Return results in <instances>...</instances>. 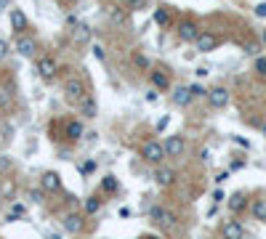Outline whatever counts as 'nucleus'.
I'll return each mask as SVG.
<instances>
[{"label": "nucleus", "mask_w": 266, "mask_h": 239, "mask_svg": "<svg viewBox=\"0 0 266 239\" xmlns=\"http://www.w3.org/2000/svg\"><path fill=\"white\" fill-rule=\"evenodd\" d=\"M165 152H168V157H181V154L186 152V141L181 138V135H168L165 138Z\"/></svg>", "instance_id": "obj_7"}, {"label": "nucleus", "mask_w": 266, "mask_h": 239, "mask_svg": "<svg viewBox=\"0 0 266 239\" xmlns=\"http://www.w3.org/2000/svg\"><path fill=\"white\" fill-rule=\"evenodd\" d=\"M154 184L160 186V189H168V186H173V181H176V170H171V167H160L154 170Z\"/></svg>", "instance_id": "obj_8"}, {"label": "nucleus", "mask_w": 266, "mask_h": 239, "mask_svg": "<svg viewBox=\"0 0 266 239\" xmlns=\"http://www.w3.org/2000/svg\"><path fill=\"white\" fill-rule=\"evenodd\" d=\"M64 231H69V234H80V231H83V215H77V212H67V215H64Z\"/></svg>", "instance_id": "obj_15"}, {"label": "nucleus", "mask_w": 266, "mask_h": 239, "mask_svg": "<svg viewBox=\"0 0 266 239\" xmlns=\"http://www.w3.org/2000/svg\"><path fill=\"white\" fill-rule=\"evenodd\" d=\"M261 43H264V45H266V29H264V32H261Z\"/></svg>", "instance_id": "obj_40"}, {"label": "nucleus", "mask_w": 266, "mask_h": 239, "mask_svg": "<svg viewBox=\"0 0 266 239\" xmlns=\"http://www.w3.org/2000/svg\"><path fill=\"white\" fill-rule=\"evenodd\" d=\"M197 51H203V53H210V51H216L218 48V37L213 35V32H200V37H197Z\"/></svg>", "instance_id": "obj_10"}, {"label": "nucleus", "mask_w": 266, "mask_h": 239, "mask_svg": "<svg viewBox=\"0 0 266 239\" xmlns=\"http://www.w3.org/2000/svg\"><path fill=\"white\" fill-rule=\"evenodd\" d=\"M253 215H256V221H266V199L253 202Z\"/></svg>", "instance_id": "obj_22"}, {"label": "nucleus", "mask_w": 266, "mask_h": 239, "mask_svg": "<svg viewBox=\"0 0 266 239\" xmlns=\"http://www.w3.org/2000/svg\"><path fill=\"white\" fill-rule=\"evenodd\" d=\"M213 199H216V202H224L226 197H224V191H216V194H213Z\"/></svg>", "instance_id": "obj_37"}, {"label": "nucleus", "mask_w": 266, "mask_h": 239, "mask_svg": "<svg viewBox=\"0 0 266 239\" xmlns=\"http://www.w3.org/2000/svg\"><path fill=\"white\" fill-rule=\"evenodd\" d=\"M125 5H128V11H141L147 5V0H125Z\"/></svg>", "instance_id": "obj_26"}, {"label": "nucleus", "mask_w": 266, "mask_h": 239, "mask_svg": "<svg viewBox=\"0 0 266 239\" xmlns=\"http://www.w3.org/2000/svg\"><path fill=\"white\" fill-rule=\"evenodd\" d=\"M229 210L232 212H242L245 210V194H242V191H237V194L229 197Z\"/></svg>", "instance_id": "obj_20"}, {"label": "nucleus", "mask_w": 266, "mask_h": 239, "mask_svg": "<svg viewBox=\"0 0 266 239\" xmlns=\"http://www.w3.org/2000/svg\"><path fill=\"white\" fill-rule=\"evenodd\" d=\"M245 53L256 56V53H258V45H256V43H248V45H245Z\"/></svg>", "instance_id": "obj_33"}, {"label": "nucleus", "mask_w": 266, "mask_h": 239, "mask_svg": "<svg viewBox=\"0 0 266 239\" xmlns=\"http://www.w3.org/2000/svg\"><path fill=\"white\" fill-rule=\"evenodd\" d=\"M72 40L77 45H83V43L90 40V27H88V24H80V22L75 24V27H72Z\"/></svg>", "instance_id": "obj_17"}, {"label": "nucleus", "mask_w": 266, "mask_h": 239, "mask_svg": "<svg viewBox=\"0 0 266 239\" xmlns=\"http://www.w3.org/2000/svg\"><path fill=\"white\" fill-rule=\"evenodd\" d=\"M101 189L109 191V194H112V191H118V178H115V176H107V178L101 181Z\"/></svg>", "instance_id": "obj_24"}, {"label": "nucleus", "mask_w": 266, "mask_h": 239, "mask_svg": "<svg viewBox=\"0 0 266 239\" xmlns=\"http://www.w3.org/2000/svg\"><path fill=\"white\" fill-rule=\"evenodd\" d=\"M30 199H32V202H37V205H40V202H43V191H40V189L30 191Z\"/></svg>", "instance_id": "obj_31"}, {"label": "nucleus", "mask_w": 266, "mask_h": 239, "mask_svg": "<svg viewBox=\"0 0 266 239\" xmlns=\"http://www.w3.org/2000/svg\"><path fill=\"white\" fill-rule=\"evenodd\" d=\"M93 56L99 61H104V48H101V45H93Z\"/></svg>", "instance_id": "obj_34"}, {"label": "nucleus", "mask_w": 266, "mask_h": 239, "mask_svg": "<svg viewBox=\"0 0 266 239\" xmlns=\"http://www.w3.org/2000/svg\"><path fill=\"white\" fill-rule=\"evenodd\" d=\"M11 165H14V162H11V159H8V157H0V173H5V170H11Z\"/></svg>", "instance_id": "obj_30"}, {"label": "nucleus", "mask_w": 266, "mask_h": 239, "mask_svg": "<svg viewBox=\"0 0 266 239\" xmlns=\"http://www.w3.org/2000/svg\"><path fill=\"white\" fill-rule=\"evenodd\" d=\"M56 72H59V64H56L54 56H40V59H37V75H40L43 80H54Z\"/></svg>", "instance_id": "obj_4"}, {"label": "nucleus", "mask_w": 266, "mask_h": 239, "mask_svg": "<svg viewBox=\"0 0 266 239\" xmlns=\"http://www.w3.org/2000/svg\"><path fill=\"white\" fill-rule=\"evenodd\" d=\"M99 210H101V199H99V197L86 199V212H88V215H96Z\"/></svg>", "instance_id": "obj_23"}, {"label": "nucleus", "mask_w": 266, "mask_h": 239, "mask_svg": "<svg viewBox=\"0 0 266 239\" xmlns=\"http://www.w3.org/2000/svg\"><path fill=\"white\" fill-rule=\"evenodd\" d=\"M144 239H157V237H144Z\"/></svg>", "instance_id": "obj_42"}, {"label": "nucleus", "mask_w": 266, "mask_h": 239, "mask_svg": "<svg viewBox=\"0 0 266 239\" xmlns=\"http://www.w3.org/2000/svg\"><path fill=\"white\" fill-rule=\"evenodd\" d=\"M256 72L261 77L266 75V59H264V56H258V59H256Z\"/></svg>", "instance_id": "obj_27"}, {"label": "nucleus", "mask_w": 266, "mask_h": 239, "mask_svg": "<svg viewBox=\"0 0 266 239\" xmlns=\"http://www.w3.org/2000/svg\"><path fill=\"white\" fill-rule=\"evenodd\" d=\"M80 112H83V117H96V112H99V106H96V99H90V96H83V99H80Z\"/></svg>", "instance_id": "obj_19"}, {"label": "nucleus", "mask_w": 266, "mask_h": 239, "mask_svg": "<svg viewBox=\"0 0 266 239\" xmlns=\"http://www.w3.org/2000/svg\"><path fill=\"white\" fill-rule=\"evenodd\" d=\"M149 80H152V88L154 90H168V88H171L168 72H163V69H152V72H149Z\"/></svg>", "instance_id": "obj_14"}, {"label": "nucleus", "mask_w": 266, "mask_h": 239, "mask_svg": "<svg viewBox=\"0 0 266 239\" xmlns=\"http://www.w3.org/2000/svg\"><path fill=\"white\" fill-rule=\"evenodd\" d=\"M207 104H210L213 109H224L226 104H229V90H226V88L207 90Z\"/></svg>", "instance_id": "obj_6"}, {"label": "nucleus", "mask_w": 266, "mask_h": 239, "mask_svg": "<svg viewBox=\"0 0 266 239\" xmlns=\"http://www.w3.org/2000/svg\"><path fill=\"white\" fill-rule=\"evenodd\" d=\"M141 157H144L147 162H152V165H160L168 157L165 144H160V141H147V144L141 146Z\"/></svg>", "instance_id": "obj_1"}, {"label": "nucleus", "mask_w": 266, "mask_h": 239, "mask_svg": "<svg viewBox=\"0 0 266 239\" xmlns=\"http://www.w3.org/2000/svg\"><path fill=\"white\" fill-rule=\"evenodd\" d=\"M83 135H86V128H83V122H80V120L67 122V138H69V141H80Z\"/></svg>", "instance_id": "obj_18"}, {"label": "nucleus", "mask_w": 266, "mask_h": 239, "mask_svg": "<svg viewBox=\"0 0 266 239\" xmlns=\"http://www.w3.org/2000/svg\"><path fill=\"white\" fill-rule=\"evenodd\" d=\"M64 93H67L69 101H80L83 96H88V93H86V82L77 80V77H69V80L64 82Z\"/></svg>", "instance_id": "obj_5"}, {"label": "nucleus", "mask_w": 266, "mask_h": 239, "mask_svg": "<svg viewBox=\"0 0 266 239\" xmlns=\"http://www.w3.org/2000/svg\"><path fill=\"white\" fill-rule=\"evenodd\" d=\"M192 88V93H194V99H200V96H207V90L203 85H189Z\"/></svg>", "instance_id": "obj_29"}, {"label": "nucleus", "mask_w": 266, "mask_h": 239, "mask_svg": "<svg viewBox=\"0 0 266 239\" xmlns=\"http://www.w3.org/2000/svg\"><path fill=\"white\" fill-rule=\"evenodd\" d=\"M8 8V0H0V11H5Z\"/></svg>", "instance_id": "obj_39"}, {"label": "nucleus", "mask_w": 266, "mask_h": 239, "mask_svg": "<svg viewBox=\"0 0 266 239\" xmlns=\"http://www.w3.org/2000/svg\"><path fill=\"white\" fill-rule=\"evenodd\" d=\"M192 99H194V93H192L189 85H178L176 90H173V101H176L178 106H189Z\"/></svg>", "instance_id": "obj_16"}, {"label": "nucleus", "mask_w": 266, "mask_h": 239, "mask_svg": "<svg viewBox=\"0 0 266 239\" xmlns=\"http://www.w3.org/2000/svg\"><path fill=\"white\" fill-rule=\"evenodd\" d=\"M165 125H168V117H163V120L157 122V131H165Z\"/></svg>", "instance_id": "obj_38"}, {"label": "nucleus", "mask_w": 266, "mask_h": 239, "mask_svg": "<svg viewBox=\"0 0 266 239\" xmlns=\"http://www.w3.org/2000/svg\"><path fill=\"white\" fill-rule=\"evenodd\" d=\"M8 53H11V45L5 43L3 37H0V61H3V59H5V56H8Z\"/></svg>", "instance_id": "obj_28"}, {"label": "nucleus", "mask_w": 266, "mask_h": 239, "mask_svg": "<svg viewBox=\"0 0 266 239\" xmlns=\"http://www.w3.org/2000/svg\"><path fill=\"white\" fill-rule=\"evenodd\" d=\"M80 170H83V173H90V170H96V162H93V159H88V162L83 165Z\"/></svg>", "instance_id": "obj_35"}, {"label": "nucleus", "mask_w": 266, "mask_h": 239, "mask_svg": "<svg viewBox=\"0 0 266 239\" xmlns=\"http://www.w3.org/2000/svg\"><path fill=\"white\" fill-rule=\"evenodd\" d=\"M200 32H203V29L197 27V22L186 19V22H181V24H178V40H181V43H197Z\"/></svg>", "instance_id": "obj_3"}, {"label": "nucleus", "mask_w": 266, "mask_h": 239, "mask_svg": "<svg viewBox=\"0 0 266 239\" xmlns=\"http://www.w3.org/2000/svg\"><path fill=\"white\" fill-rule=\"evenodd\" d=\"M67 24H69V27H75V24H77V16L69 14V16H67Z\"/></svg>", "instance_id": "obj_36"}, {"label": "nucleus", "mask_w": 266, "mask_h": 239, "mask_svg": "<svg viewBox=\"0 0 266 239\" xmlns=\"http://www.w3.org/2000/svg\"><path fill=\"white\" fill-rule=\"evenodd\" d=\"M256 16L258 19H266V3H258L256 5Z\"/></svg>", "instance_id": "obj_32"}, {"label": "nucleus", "mask_w": 266, "mask_h": 239, "mask_svg": "<svg viewBox=\"0 0 266 239\" xmlns=\"http://www.w3.org/2000/svg\"><path fill=\"white\" fill-rule=\"evenodd\" d=\"M154 24H157V27H171V11L157 8V11H154Z\"/></svg>", "instance_id": "obj_21"}, {"label": "nucleus", "mask_w": 266, "mask_h": 239, "mask_svg": "<svg viewBox=\"0 0 266 239\" xmlns=\"http://www.w3.org/2000/svg\"><path fill=\"white\" fill-rule=\"evenodd\" d=\"M40 186H43V191H59L61 189V176H59V173H54V170L43 173Z\"/></svg>", "instance_id": "obj_11"}, {"label": "nucleus", "mask_w": 266, "mask_h": 239, "mask_svg": "<svg viewBox=\"0 0 266 239\" xmlns=\"http://www.w3.org/2000/svg\"><path fill=\"white\" fill-rule=\"evenodd\" d=\"M221 234H224V239H242L245 229H242V223H239V221H226L221 226Z\"/></svg>", "instance_id": "obj_12"}, {"label": "nucleus", "mask_w": 266, "mask_h": 239, "mask_svg": "<svg viewBox=\"0 0 266 239\" xmlns=\"http://www.w3.org/2000/svg\"><path fill=\"white\" fill-rule=\"evenodd\" d=\"M133 61H136V67H141V69H149V59L144 53H133Z\"/></svg>", "instance_id": "obj_25"}, {"label": "nucleus", "mask_w": 266, "mask_h": 239, "mask_svg": "<svg viewBox=\"0 0 266 239\" xmlns=\"http://www.w3.org/2000/svg\"><path fill=\"white\" fill-rule=\"evenodd\" d=\"M27 14H24L22 8H11V29L14 32H19V35H22L24 29H27Z\"/></svg>", "instance_id": "obj_13"}, {"label": "nucleus", "mask_w": 266, "mask_h": 239, "mask_svg": "<svg viewBox=\"0 0 266 239\" xmlns=\"http://www.w3.org/2000/svg\"><path fill=\"white\" fill-rule=\"evenodd\" d=\"M176 212H171V210H165V208H152V223L157 226L160 231H171V229H176Z\"/></svg>", "instance_id": "obj_2"}, {"label": "nucleus", "mask_w": 266, "mask_h": 239, "mask_svg": "<svg viewBox=\"0 0 266 239\" xmlns=\"http://www.w3.org/2000/svg\"><path fill=\"white\" fill-rule=\"evenodd\" d=\"M16 51L24 56V59H32V56H35V51H37V43H35V37L19 35V40H16Z\"/></svg>", "instance_id": "obj_9"}, {"label": "nucleus", "mask_w": 266, "mask_h": 239, "mask_svg": "<svg viewBox=\"0 0 266 239\" xmlns=\"http://www.w3.org/2000/svg\"><path fill=\"white\" fill-rule=\"evenodd\" d=\"M261 133L266 135V120H264V125H261Z\"/></svg>", "instance_id": "obj_41"}]
</instances>
